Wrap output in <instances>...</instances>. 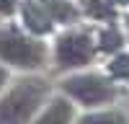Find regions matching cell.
<instances>
[{"instance_id":"14","label":"cell","mask_w":129,"mask_h":124,"mask_svg":"<svg viewBox=\"0 0 129 124\" xmlns=\"http://www.w3.org/2000/svg\"><path fill=\"white\" fill-rule=\"evenodd\" d=\"M121 3H129V0H121Z\"/></svg>"},{"instance_id":"13","label":"cell","mask_w":129,"mask_h":124,"mask_svg":"<svg viewBox=\"0 0 129 124\" xmlns=\"http://www.w3.org/2000/svg\"><path fill=\"white\" fill-rule=\"evenodd\" d=\"M3 83H5V70L0 67V88H3Z\"/></svg>"},{"instance_id":"4","label":"cell","mask_w":129,"mask_h":124,"mask_svg":"<svg viewBox=\"0 0 129 124\" xmlns=\"http://www.w3.org/2000/svg\"><path fill=\"white\" fill-rule=\"evenodd\" d=\"M93 59V41L88 34H64L57 41V62L59 67H80Z\"/></svg>"},{"instance_id":"3","label":"cell","mask_w":129,"mask_h":124,"mask_svg":"<svg viewBox=\"0 0 129 124\" xmlns=\"http://www.w3.org/2000/svg\"><path fill=\"white\" fill-rule=\"evenodd\" d=\"M64 90L85 106H98V103H106L114 98L111 83L103 80L101 75H75L64 80Z\"/></svg>"},{"instance_id":"6","label":"cell","mask_w":129,"mask_h":124,"mask_svg":"<svg viewBox=\"0 0 129 124\" xmlns=\"http://www.w3.org/2000/svg\"><path fill=\"white\" fill-rule=\"evenodd\" d=\"M70 119H72V106L67 101L57 98V101H52V106L39 116L36 124H70Z\"/></svg>"},{"instance_id":"1","label":"cell","mask_w":129,"mask_h":124,"mask_svg":"<svg viewBox=\"0 0 129 124\" xmlns=\"http://www.w3.org/2000/svg\"><path fill=\"white\" fill-rule=\"evenodd\" d=\"M44 93H47L44 80H36V78L21 80L0 101V124H23V121H28L31 114L39 109Z\"/></svg>"},{"instance_id":"8","label":"cell","mask_w":129,"mask_h":124,"mask_svg":"<svg viewBox=\"0 0 129 124\" xmlns=\"http://www.w3.org/2000/svg\"><path fill=\"white\" fill-rule=\"evenodd\" d=\"M78 124H126V119L119 111H101V114H88Z\"/></svg>"},{"instance_id":"2","label":"cell","mask_w":129,"mask_h":124,"mask_svg":"<svg viewBox=\"0 0 129 124\" xmlns=\"http://www.w3.org/2000/svg\"><path fill=\"white\" fill-rule=\"evenodd\" d=\"M0 59L18 67H36L44 59V47L16 28H3L0 31Z\"/></svg>"},{"instance_id":"9","label":"cell","mask_w":129,"mask_h":124,"mask_svg":"<svg viewBox=\"0 0 129 124\" xmlns=\"http://www.w3.org/2000/svg\"><path fill=\"white\" fill-rule=\"evenodd\" d=\"M121 47V34L116 28H106L101 31V49L103 52H116Z\"/></svg>"},{"instance_id":"10","label":"cell","mask_w":129,"mask_h":124,"mask_svg":"<svg viewBox=\"0 0 129 124\" xmlns=\"http://www.w3.org/2000/svg\"><path fill=\"white\" fill-rule=\"evenodd\" d=\"M88 13L93 18H114V5L109 0H90L88 3Z\"/></svg>"},{"instance_id":"12","label":"cell","mask_w":129,"mask_h":124,"mask_svg":"<svg viewBox=\"0 0 129 124\" xmlns=\"http://www.w3.org/2000/svg\"><path fill=\"white\" fill-rule=\"evenodd\" d=\"M13 10V0H0V13H10Z\"/></svg>"},{"instance_id":"11","label":"cell","mask_w":129,"mask_h":124,"mask_svg":"<svg viewBox=\"0 0 129 124\" xmlns=\"http://www.w3.org/2000/svg\"><path fill=\"white\" fill-rule=\"evenodd\" d=\"M109 72L114 78H129V54H119L109 65Z\"/></svg>"},{"instance_id":"7","label":"cell","mask_w":129,"mask_h":124,"mask_svg":"<svg viewBox=\"0 0 129 124\" xmlns=\"http://www.w3.org/2000/svg\"><path fill=\"white\" fill-rule=\"evenodd\" d=\"M41 8L49 13V18L54 21H72L75 18V8L67 0H41Z\"/></svg>"},{"instance_id":"5","label":"cell","mask_w":129,"mask_h":124,"mask_svg":"<svg viewBox=\"0 0 129 124\" xmlns=\"http://www.w3.org/2000/svg\"><path fill=\"white\" fill-rule=\"evenodd\" d=\"M23 21H26V26L34 31V34H49V28H52L49 13L39 3H34V0H26L23 3Z\"/></svg>"}]
</instances>
